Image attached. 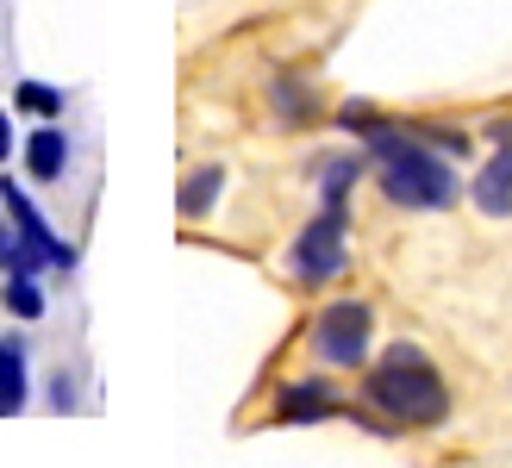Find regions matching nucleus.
Segmentation results:
<instances>
[{
  "mask_svg": "<svg viewBox=\"0 0 512 468\" xmlns=\"http://www.w3.org/2000/svg\"><path fill=\"white\" fill-rule=\"evenodd\" d=\"M356 138H363V156L375 169V188L394 206H406V213H444V206L463 194V181L450 169V150L431 144L425 132H406L394 119H375L369 132H356Z\"/></svg>",
  "mask_w": 512,
  "mask_h": 468,
  "instance_id": "1",
  "label": "nucleus"
},
{
  "mask_svg": "<svg viewBox=\"0 0 512 468\" xmlns=\"http://www.w3.org/2000/svg\"><path fill=\"white\" fill-rule=\"evenodd\" d=\"M363 406L388 412V425H406V431H438L450 419V387L438 375L419 344H388L375 362H369V381H363Z\"/></svg>",
  "mask_w": 512,
  "mask_h": 468,
  "instance_id": "2",
  "label": "nucleus"
},
{
  "mask_svg": "<svg viewBox=\"0 0 512 468\" xmlns=\"http://www.w3.org/2000/svg\"><path fill=\"white\" fill-rule=\"evenodd\" d=\"M369 337H375V306L369 300H331V306H319V319L306 325L313 362H325V369H363Z\"/></svg>",
  "mask_w": 512,
  "mask_h": 468,
  "instance_id": "3",
  "label": "nucleus"
},
{
  "mask_svg": "<svg viewBox=\"0 0 512 468\" xmlns=\"http://www.w3.org/2000/svg\"><path fill=\"white\" fill-rule=\"evenodd\" d=\"M344 231H350V206L344 200H325L319 219L294 238L288 250V275L300 288H325V281H338L350 269V250H344Z\"/></svg>",
  "mask_w": 512,
  "mask_h": 468,
  "instance_id": "4",
  "label": "nucleus"
},
{
  "mask_svg": "<svg viewBox=\"0 0 512 468\" xmlns=\"http://www.w3.org/2000/svg\"><path fill=\"white\" fill-rule=\"evenodd\" d=\"M0 206H7V219H13V225H19L25 238H32V244L44 250V256H50V269H75V244H63L57 231L44 225V213H38V200L25 194V188H19L13 175H0Z\"/></svg>",
  "mask_w": 512,
  "mask_h": 468,
  "instance_id": "5",
  "label": "nucleus"
},
{
  "mask_svg": "<svg viewBox=\"0 0 512 468\" xmlns=\"http://www.w3.org/2000/svg\"><path fill=\"white\" fill-rule=\"evenodd\" d=\"M25 400H32V350L19 331H0V419L25 412Z\"/></svg>",
  "mask_w": 512,
  "mask_h": 468,
  "instance_id": "6",
  "label": "nucleus"
},
{
  "mask_svg": "<svg viewBox=\"0 0 512 468\" xmlns=\"http://www.w3.org/2000/svg\"><path fill=\"white\" fill-rule=\"evenodd\" d=\"M469 200L481 206L488 219H512V138L488 156V163L475 169V181H469Z\"/></svg>",
  "mask_w": 512,
  "mask_h": 468,
  "instance_id": "7",
  "label": "nucleus"
},
{
  "mask_svg": "<svg viewBox=\"0 0 512 468\" xmlns=\"http://www.w3.org/2000/svg\"><path fill=\"white\" fill-rule=\"evenodd\" d=\"M281 425H313V419H331V412H344V400L331 394V381H294V387H281Z\"/></svg>",
  "mask_w": 512,
  "mask_h": 468,
  "instance_id": "8",
  "label": "nucleus"
},
{
  "mask_svg": "<svg viewBox=\"0 0 512 468\" xmlns=\"http://www.w3.org/2000/svg\"><path fill=\"white\" fill-rule=\"evenodd\" d=\"M63 163H69V138L44 119L38 132L25 138V175H32V181H57V175H63Z\"/></svg>",
  "mask_w": 512,
  "mask_h": 468,
  "instance_id": "9",
  "label": "nucleus"
},
{
  "mask_svg": "<svg viewBox=\"0 0 512 468\" xmlns=\"http://www.w3.org/2000/svg\"><path fill=\"white\" fill-rule=\"evenodd\" d=\"M225 194V163H207L182 181V219H207V206Z\"/></svg>",
  "mask_w": 512,
  "mask_h": 468,
  "instance_id": "10",
  "label": "nucleus"
},
{
  "mask_svg": "<svg viewBox=\"0 0 512 468\" xmlns=\"http://www.w3.org/2000/svg\"><path fill=\"white\" fill-rule=\"evenodd\" d=\"M356 175H369V156H319L313 163V181H319L325 200H344Z\"/></svg>",
  "mask_w": 512,
  "mask_h": 468,
  "instance_id": "11",
  "label": "nucleus"
},
{
  "mask_svg": "<svg viewBox=\"0 0 512 468\" xmlns=\"http://www.w3.org/2000/svg\"><path fill=\"white\" fill-rule=\"evenodd\" d=\"M13 107L32 113V119H57L69 100H63V88H50V82H19V88H13Z\"/></svg>",
  "mask_w": 512,
  "mask_h": 468,
  "instance_id": "12",
  "label": "nucleus"
},
{
  "mask_svg": "<svg viewBox=\"0 0 512 468\" xmlns=\"http://www.w3.org/2000/svg\"><path fill=\"white\" fill-rule=\"evenodd\" d=\"M7 312H13V319H44V288H38V275H7Z\"/></svg>",
  "mask_w": 512,
  "mask_h": 468,
  "instance_id": "13",
  "label": "nucleus"
},
{
  "mask_svg": "<svg viewBox=\"0 0 512 468\" xmlns=\"http://www.w3.org/2000/svg\"><path fill=\"white\" fill-rule=\"evenodd\" d=\"M50 406H57V412H69V406H75V381H69V369L50 381Z\"/></svg>",
  "mask_w": 512,
  "mask_h": 468,
  "instance_id": "14",
  "label": "nucleus"
},
{
  "mask_svg": "<svg viewBox=\"0 0 512 468\" xmlns=\"http://www.w3.org/2000/svg\"><path fill=\"white\" fill-rule=\"evenodd\" d=\"M13 156V113H0V163Z\"/></svg>",
  "mask_w": 512,
  "mask_h": 468,
  "instance_id": "15",
  "label": "nucleus"
}]
</instances>
